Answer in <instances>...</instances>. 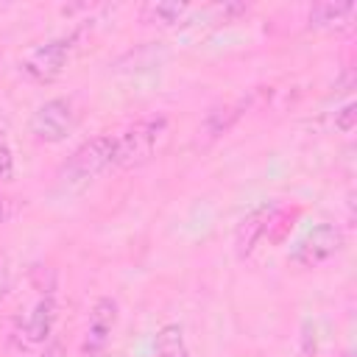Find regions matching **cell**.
<instances>
[{
  "mask_svg": "<svg viewBox=\"0 0 357 357\" xmlns=\"http://www.w3.org/2000/svg\"><path fill=\"white\" fill-rule=\"evenodd\" d=\"M112 165H114V137L100 134V137H92V139L81 142L67 156V162L61 165V170H59L56 178H59V187L61 190L73 192V190H81L89 181H95Z\"/></svg>",
  "mask_w": 357,
  "mask_h": 357,
  "instance_id": "6da1fadb",
  "label": "cell"
},
{
  "mask_svg": "<svg viewBox=\"0 0 357 357\" xmlns=\"http://www.w3.org/2000/svg\"><path fill=\"white\" fill-rule=\"evenodd\" d=\"M42 357H64V349H61L59 343H53V346H47V349L42 351Z\"/></svg>",
  "mask_w": 357,
  "mask_h": 357,
  "instance_id": "5bb4252c",
  "label": "cell"
},
{
  "mask_svg": "<svg viewBox=\"0 0 357 357\" xmlns=\"http://www.w3.org/2000/svg\"><path fill=\"white\" fill-rule=\"evenodd\" d=\"M343 229L335 223H318L312 226L290 251V259L301 268H318L329 262L343 248Z\"/></svg>",
  "mask_w": 357,
  "mask_h": 357,
  "instance_id": "5b68a950",
  "label": "cell"
},
{
  "mask_svg": "<svg viewBox=\"0 0 357 357\" xmlns=\"http://www.w3.org/2000/svg\"><path fill=\"white\" fill-rule=\"evenodd\" d=\"M73 47H75V33L45 39L22 56L20 73L33 84H50L64 73V67L73 56Z\"/></svg>",
  "mask_w": 357,
  "mask_h": 357,
  "instance_id": "3957f363",
  "label": "cell"
},
{
  "mask_svg": "<svg viewBox=\"0 0 357 357\" xmlns=\"http://www.w3.org/2000/svg\"><path fill=\"white\" fill-rule=\"evenodd\" d=\"M95 357H106V354H95Z\"/></svg>",
  "mask_w": 357,
  "mask_h": 357,
  "instance_id": "2e32d148",
  "label": "cell"
},
{
  "mask_svg": "<svg viewBox=\"0 0 357 357\" xmlns=\"http://www.w3.org/2000/svg\"><path fill=\"white\" fill-rule=\"evenodd\" d=\"M332 123H335V128H337L340 134H351L354 126H357V103L349 100V103H343L340 109H335Z\"/></svg>",
  "mask_w": 357,
  "mask_h": 357,
  "instance_id": "7c38bea8",
  "label": "cell"
},
{
  "mask_svg": "<svg viewBox=\"0 0 357 357\" xmlns=\"http://www.w3.org/2000/svg\"><path fill=\"white\" fill-rule=\"evenodd\" d=\"M11 176H14V156H11L8 139H6L3 131H0V178H3V181H11Z\"/></svg>",
  "mask_w": 357,
  "mask_h": 357,
  "instance_id": "4fadbf2b",
  "label": "cell"
},
{
  "mask_svg": "<svg viewBox=\"0 0 357 357\" xmlns=\"http://www.w3.org/2000/svg\"><path fill=\"white\" fill-rule=\"evenodd\" d=\"M78 126V112H75V103L70 98H50L45 100L33 114H31V137L36 142H61L73 134V128Z\"/></svg>",
  "mask_w": 357,
  "mask_h": 357,
  "instance_id": "277c9868",
  "label": "cell"
},
{
  "mask_svg": "<svg viewBox=\"0 0 357 357\" xmlns=\"http://www.w3.org/2000/svg\"><path fill=\"white\" fill-rule=\"evenodd\" d=\"M357 6L351 0L346 3H315L307 14V22L312 28H321V31H343L351 25V17H354Z\"/></svg>",
  "mask_w": 357,
  "mask_h": 357,
  "instance_id": "9c48e42d",
  "label": "cell"
},
{
  "mask_svg": "<svg viewBox=\"0 0 357 357\" xmlns=\"http://www.w3.org/2000/svg\"><path fill=\"white\" fill-rule=\"evenodd\" d=\"M6 287H8V271H6V262L0 259V296L6 293Z\"/></svg>",
  "mask_w": 357,
  "mask_h": 357,
  "instance_id": "9a60e30c",
  "label": "cell"
},
{
  "mask_svg": "<svg viewBox=\"0 0 357 357\" xmlns=\"http://www.w3.org/2000/svg\"><path fill=\"white\" fill-rule=\"evenodd\" d=\"M167 139V117H142L123 128L114 137V165L117 167H139L156 156L162 142Z\"/></svg>",
  "mask_w": 357,
  "mask_h": 357,
  "instance_id": "7a4b0ae2",
  "label": "cell"
},
{
  "mask_svg": "<svg viewBox=\"0 0 357 357\" xmlns=\"http://www.w3.org/2000/svg\"><path fill=\"white\" fill-rule=\"evenodd\" d=\"M56 318H59V307H56L53 296H42V298L17 321L14 335H11L14 349H17V351H33V349H39V346L50 337V332H53V326H56Z\"/></svg>",
  "mask_w": 357,
  "mask_h": 357,
  "instance_id": "8992f818",
  "label": "cell"
},
{
  "mask_svg": "<svg viewBox=\"0 0 357 357\" xmlns=\"http://www.w3.org/2000/svg\"><path fill=\"white\" fill-rule=\"evenodd\" d=\"M156 357H190L181 324H165L159 329V335H156Z\"/></svg>",
  "mask_w": 357,
  "mask_h": 357,
  "instance_id": "8fae6325",
  "label": "cell"
},
{
  "mask_svg": "<svg viewBox=\"0 0 357 357\" xmlns=\"http://www.w3.org/2000/svg\"><path fill=\"white\" fill-rule=\"evenodd\" d=\"M117 326V301L103 296L92 304L89 312V324H86V335H84V354L95 357V354H106V346L112 340V332Z\"/></svg>",
  "mask_w": 357,
  "mask_h": 357,
  "instance_id": "52a82bcc",
  "label": "cell"
},
{
  "mask_svg": "<svg viewBox=\"0 0 357 357\" xmlns=\"http://www.w3.org/2000/svg\"><path fill=\"white\" fill-rule=\"evenodd\" d=\"M190 14L187 3H176V0H151L139 8V20L145 25H156V28H170L184 22V17Z\"/></svg>",
  "mask_w": 357,
  "mask_h": 357,
  "instance_id": "30bf717a",
  "label": "cell"
},
{
  "mask_svg": "<svg viewBox=\"0 0 357 357\" xmlns=\"http://www.w3.org/2000/svg\"><path fill=\"white\" fill-rule=\"evenodd\" d=\"M276 215H279V206H276V204H262V206L251 209V212L240 220L237 234H234V243H237V254H240V257H245V254L254 251V245H257V243L268 234V229L273 226Z\"/></svg>",
  "mask_w": 357,
  "mask_h": 357,
  "instance_id": "ba28073f",
  "label": "cell"
}]
</instances>
